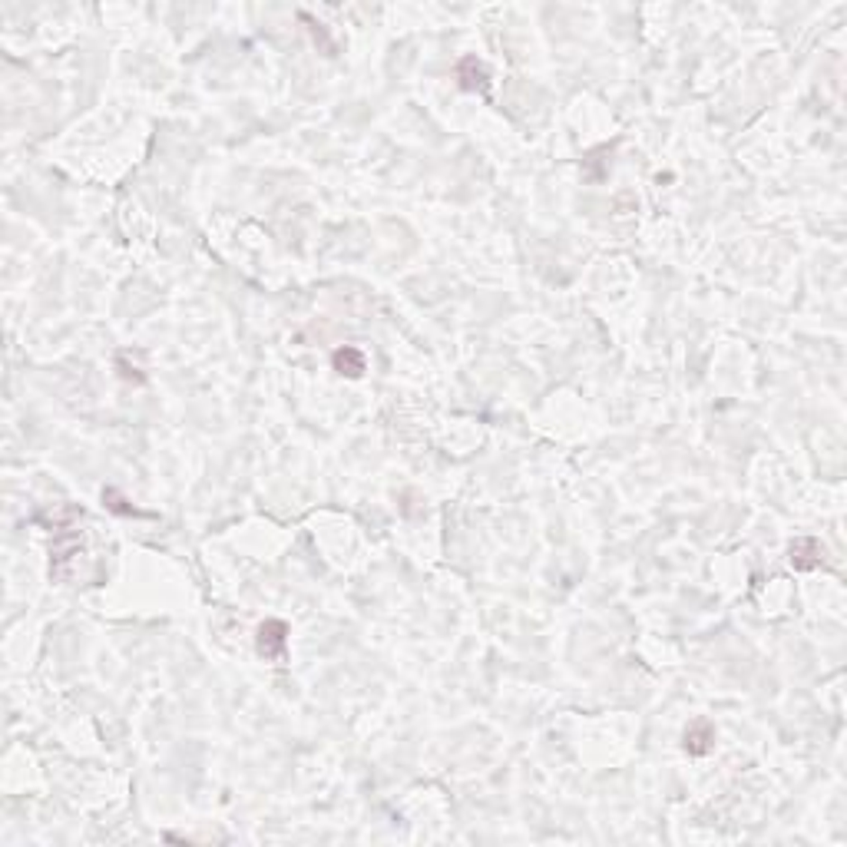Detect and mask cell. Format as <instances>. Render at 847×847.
Segmentation results:
<instances>
[{
    "instance_id": "1",
    "label": "cell",
    "mask_w": 847,
    "mask_h": 847,
    "mask_svg": "<svg viewBox=\"0 0 847 847\" xmlns=\"http://www.w3.org/2000/svg\"><path fill=\"white\" fill-rule=\"evenodd\" d=\"M63 520V517H60ZM57 520V530H53V556H50V576H63V566L77 556V546H80V530L77 527H67V523Z\"/></svg>"
},
{
    "instance_id": "2",
    "label": "cell",
    "mask_w": 847,
    "mask_h": 847,
    "mask_svg": "<svg viewBox=\"0 0 847 847\" xmlns=\"http://www.w3.org/2000/svg\"><path fill=\"white\" fill-rule=\"evenodd\" d=\"M256 649L266 659H282L288 649V623L285 619H266L256 629Z\"/></svg>"
},
{
    "instance_id": "3",
    "label": "cell",
    "mask_w": 847,
    "mask_h": 847,
    "mask_svg": "<svg viewBox=\"0 0 847 847\" xmlns=\"http://www.w3.org/2000/svg\"><path fill=\"white\" fill-rule=\"evenodd\" d=\"M788 560L797 572H811L824 563V546L815 540V536H797L791 546H788Z\"/></svg>"
},
{
    "instance_id": "4",
    "label": "cell",
    "mask_w": 847,
    "mask_h": 847,
    "mask_svg": "<svg viewBox=\"0 0 847 847\" xmlns=\"http://www.w3.org/2000/svg\"><path fill=\"white\" fill-rule=\"evenodd\" d=\"M682 745L692 758L708 755V752L715 748V725L708 722V718H695V722H689V728H685V735H682Z\"/></svg>"
},
{
    "instance_id": "5",
    "label": "cell",
    "mask_w": 847,
    "mask_h": 847,
    "mask_svg": "<svg viewBox=\"0 0 847 847\" xmlns=\"http://www.w3.org/2000/svg\"><path fill=\"white\" fill-rule=\"evenodd\" d=\"M331 368H335L341 378L357 381L361 374H365V371H368V357H365V351H361V347L345 345V347H338L335 355H331Z\"/></svg>"
},
{
    "instance_id": "6",
    "label": "cell",
    "mask_w": 847,
    "mask_h": 847,
    "mask_svg": "<svg viewBox=\"0 0 847 847\" xmlns=\"http://www.w3.org/2000/svg\"><path fill=\"white\" fill-rule=\"evenodd\" d=\"M457 80H460V90L483 93L491 86V73H487V67H483L477 57H464V60L457 63Z\"/></svg>"
},
{
    "instance_id": "7",
    "label": "cell",
    "mask_w": 847,
    "mask_h": 847,
    "mask_svg": "<svg viewBox=\"0 0 847 847\" xmlns=\"http://www.w3.org/2000/svg\"><path fill=\"white\" fill-rule=\"evenodd\" d=\"M103 503H106V510L110 513H120V517H146L143 510H136V507H126V500L120 497V493L113 491V487H106L103 491Z\"/></svg>"
}]
</instances>
